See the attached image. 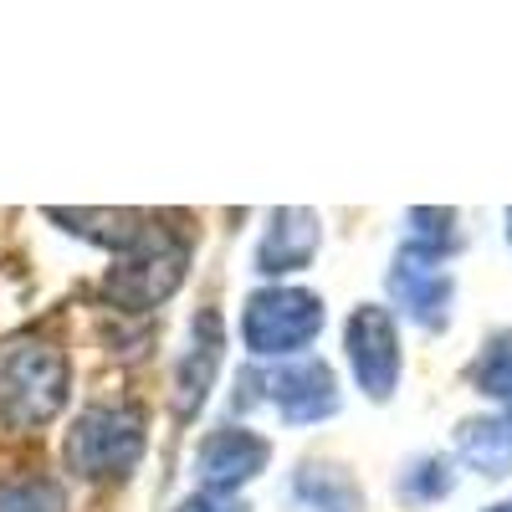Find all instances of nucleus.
<instances>
[{"label": "nucleus", "instance_id": "1", "mask_svg": "<svg viewBox=\"0 0 512 512\" xmlns=\"http://www.w3.org/2000/svg\"><path fill=\"white\" fill-rule=\"evenodd\" d=\"M72 390L67 354L41 344V338H16L0 349V420L16 431H36L62 415Z\"/></svg>", "mask_w": 512, "mask_h": 512}, {"label": "nucleus", "instance_id": "2", "mask_svg": "<svg viewBox=\"0 0 512 512\" xmlns=\"http://www.w3.org/2000/svg\"><path fill=\"white\" fill-rule=\"evenodd\" d=\"M323 333V297L303 287H262L246 297L241 338L256 359H287Z\"/></svg>", "mask_w": 512, "mask_h": 512}, {"label": "nucleus", "instance_id": "3", "mask_svg": "<svg viewBox=\"0 0 512 512\" xmlns=\"http://www.w3.org/2000/svg\"><path fill=\"white\" fill-rule=\"evenodd\" d=\"M144 456V420L128 405H93L67 431V466L77 477H123Z\"/></svg>", "mask_w": 512, "mask_h": 512}, {"label": "nucleus", "instance_id": "4", "mask_svg": "<svg viewBox=\"0 0 512 512\" xmlns=\"http://www.w3.org/2000/svg\"><path fill=\"white\" fill-rule=\"evenodd\" d=\"M185 262H190L185 241H175L169 231H154L144 246H134L108 272L103 292L113 297L118 308H128V313H149V308H159L164 297L185 282Z\"/></svg>", "mask_w": 512, "mask_h": 512}, {"label": "nucleus", "instance_id": "5", "mask_svg": "<svg viewBox=\"0 0 512 512\" xmlns=\"http://www.w3.org/2000/svg\"><path fill=\"white\" fill-rule=\"evenodd\" d=\"M344 344H349V369L359 379V390L369 400H390L400 384V333H395L390 308H379V303L354 308Z\"/></svg>", "mask_w": 512, "mask_h": 512}, {"label": "nucleus", "instance_id": "6", "mask_svg": "<svg viewBox=\"0 0 512 512\" xmlns=\"http://www.w3.org/2000/svg\"><path fill=\"white\" fill-rule=\"evenodd\" d=\"M267 436L246 431V425H226V431H210L195 451V477L210 497H231L236 487H246L251 477L267 472Z\"/></svg>", "mask_w": 512, "mask_h": 512}, {"label": "nucleus", "instance_id": "7", "mask_svg": "<svg viewBox=\"0 0 512 512\" xmlns=\"http://www.w3.org/2000/svg\"><path fill=\"white\" fill-rule=\"evenodd\" d=\"M267 400L277 405V415L287 425H313V420H328L338 410V384H333V369L323 359H297V364H282L272 379H267Z\"/></svg>", "mask_w": 512, "mask_h": 512}, {"label": "nucleus", "instance_id": "8", "mask_svg": "<svg viewBox=\"0 0 512 512\" xmlns=\"http://www.w3.org/2000/svg\"><path fill=\"white\" fill-rule=\"evenodd\" d=\"M390 292L395 303L420 323V328H446V308H451V277L441 272L436 256H425L420 246H405L390 267Z\"/></svg>", "mask_w": 512, "mask_h": 512}, {"label": "nucleus", "instance_id": "9", "mask_svg": "<svg viewBox=\"0 0 512 512\" xmlns=\"http://www.w3.org/2000/svg\"><path fill=\"white\" fill-rule=\"evenodd\" d=\"M221 354H226V323L216 308H200L190 323V344L180 354V369H175V410L180 415L205 405L210 384H216V369H221Z\"/></svg>", "mask_w": 512, "mask_h": 512}, {"label": "nucleus", "instance_id": "10", "mask_svg": "<svg viewBox=\"0 0 512 512\" xmlns=\"http://www.w3.org/2000/svg\"><path fill=\"white\" fill-rule=\"evenodd\" d=\"M318 241H323V221L313 210H277L262 246H256V272L267 277H282V272H303L313 256H318Z\"/></svg>", "mask_w": 512, "mask_h": 512}, {"label": "nucleus", "instance_id": "11", "mask_svg": "<svg viewBox=\"0 0 512 512\" xmlns=\"http://www.w3.org/2000/svg\"><path fill=\"white\" fill-rule=\"evenodd\" d=\"M52 221H62L67 231H77V236H88V241H98V246H113V251H134V246H144L159 226L149 221V216H139V210H47Z\"/></svg>", "mask_w": 512, "mask_h": 512}, {"label": "nucleus", "instance_id": "12", "mask_svg": "<svg viewBox=\"0 0 512 512\" xmlns=\"http://www.w3.org/2000/svg\"><path fill=\"white\" fill-rule=\"evenodd\" d=\"M456 456L482 477H507L512 472V425L507 420H466L456 436Z\"/></svg>", "mask_w": 512, "mask_h": 512}, {"label": "nucleus", "instance_id": "13", "mask_svg": "<svg viewBox=\"0 0 512 512\" xmlns=\"http://www.w3.org/2000/svg\"><path fill=\"white\" fill-rule=\"evenodd\" d=\"M297 497L313 512H364L359 487L338 472V466H303V472H297Z\"/></svg>", "mask_w": 512, "mask_h": 512}, {"label": "nucleus", "instance_id": "14", "mask_svg": "<svg viewBox=\"0 0 512 512\" xmlns=\"http://www.w3.org/2000/svg\"><path fill=\"white\" fill-rule=\"evenodd\" d=\"M0 512H67V492L52 477H11L0 482Z\"/></svg>", "mask_w": 512, "mask_h": 512}, {"label": "nucleus", "instance_id": "15", "mask_svg": "<svg viewBox=\"0 0 512 512\" xmlns=\"http://www.w3.org/2000/svg\"><path fill=\"white\" fill-rule=\"evenodd\" d=\"M472 379H477V390H482V395H492V400H512V328L497 333L492 344L482 349Z\"/></svg>", "mask_w": 512, "mask_h": 512}, {"label": "nucleus", "instance_id": "16", "mask_svg": "<svg viewBox=\"0 0 512 512\" xmlns=\"http://www.w3.org/2000/svg\"><path fill=\"white\" fill-rule=\"evenodd\" d=\"M451 466L441 461V456H425V461H415L410 472H405V497H415V502H436V497H446L451 492Z\"/></svg>", "mask_w": 512, "mask_h": 512}, {"label": "nucleus", "instance_id": "17", "mask_svg": "<svg viewBox=\"0 0 512 512\" xmlns=\"http://www.w3.org/2000/svg\"><path fill=\"white\" fill-rule=\"evenodd\" d=\"M175 512H246V507L231 502V497H210V492H200V497H185Z\"/></svg>", "mask_w": 512, "mask_h": 512}, {"label": "nucleus", "instance_id": "18", "mask_svg": "<svg viewBox=\"0 0 512 512\" xmlns=\"http://www.w3.org/2000/svg\"><path fill=\"white\" fill-rule=\"evenodd\" d=\"M487 512H512V497H507V502H497V507H487Z\"/></svg>", "mask_w": 512, "mask_h": 512}, {"label": "nucleus", "instance_id": "19", "mask_svg": "<svg viewBox=\"0 0 512 512\" xmlns=\"http://www.w3.org/2000/svg\"><path fill=\"white\" fill-rule=\"evenodd\" d=\"M507 236H512V210H507Z\"/></svg>", "mask_w": 512, "mask_h": 512}, {"label": "nucleus", "instance_id": "20", "mask_svg": "<svg viewBox=\"0 0 512 512\" xmlns=\"http://www.w3.org/2000/svg\"><path fill=\"white\" fill-rule=\"evenodd\" d=\"M507 425H512V420H507Z\"/></svg>", "mask_w": 512, "mask_h": 512}]
</instances>
